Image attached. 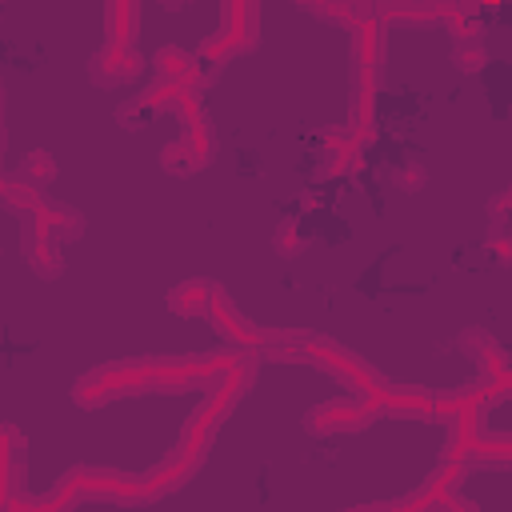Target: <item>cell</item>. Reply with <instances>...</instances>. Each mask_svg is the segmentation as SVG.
Returning a JSON list of instances; mask_svg holds the SVG:
<instances>
[{"label": "cell", "mask_w": 512, "mask_h": 512, "mask_svg": "<svg viewBox=\"0 0 512 512\" xmlns=\"http://www.w3.org/2000/svg\"><path fill=\"white\" fill-rule=\"evenodd\" d=\"M168 4H180V0H168Z\"/></svg>", "instance_id": "obj_7"}, {"label": "cell", "mask_w": 512, "mask_h": 512, "mask_svg": "<svg viewBox=\"0 0 512 512\" xmlns=\"http://www.w3.org/2000/svg\"><path fill=\"white\" fill-rule=\"evenodd\" d=\"M212 288H216V284H208V280H184L180 288H172L168 308L180 312V316H188V312H204L208 300H212Z\"/></svg>", "instance_id": "obj_3"}, {"label": "cell", "mask_w": 512, "mask_h": 512, "mask_svg": "<svg viewBox=\"0 0 512 512\" xmlns=\"http://www.w3.org/2000/svg\"><path fill=\"white\" fill-rule=\"evenodd\" d=\"M368 420V408H360V404H352V400H332V404H320L316 412H312V428H320V432H344V428H356V424H364Z\"/></svg>", "instance_id": "obj_2"}, {"label": "cell", "mask_w": 512, "mask_h": 512, "mask_svg": "<svg viewBox=\"0 0 512 512\" xmlns=\"http://www.w3.org/2000/svg\"><path fill=\"white\" fill-rule=\"evenodd\" d=\"M92 80L100 84V88H116V84H128L136 72H140V56H136V48L132 44H116V40H108L96 56H92Z\"/></svg>", "instance_id": "obj_1"}, {"label": "cell", "mask_w": 512, "mask_h": 512, "mask_svg": "<svg viewBox=\"0 0 512 512\" xmlns=\"http://www.w3.org/2000/svg\"><path fill=\"white\" fill-rule=\"evenodd\" d=\"M56 172V164H52V156L48 152H36V156H28V164H24V176L36 184V180H48Z\"/></svg>", "instance_id": "obj_5"}, {"label": "cell", "mask_w": 512, "mask_h": 512, "mask_svg": "<svg viewBox=\"0 0 512 512\" xmlns=\"http://www.w3.org/2000/svg\"><path fill=\"white\" fill-rule=\"evenodd\" d=\"M456 64H460V68H480V64H484V48H480V36H476L472 44H464V40H460V48H456Z\"/></svg>", "instance_id": "obj_6"}, {"label": "cell", "mask_w": 512, "mask_h": 512, "mask_svg": "<svg viewBox=\"0 0 512 512\" xmlns=\"http://www.w3.org/2000/svg\"><path fill=\"white\" fill-rule=\"evenodd\" d=\"M136 36V0H108V40L132 44Z\"/></svg>", "instance_id": "obj_4"}]
</instances>
